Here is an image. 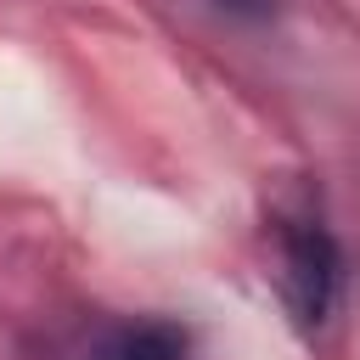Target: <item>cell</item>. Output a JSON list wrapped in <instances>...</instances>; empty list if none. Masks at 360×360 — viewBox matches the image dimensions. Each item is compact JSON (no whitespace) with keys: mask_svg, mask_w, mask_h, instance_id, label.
<instances>
[{"mask_svg":"<svg viewBox=\"0 0 360 360\" xmlns=\"http://www.w3.org/2000/svg\"><path fill=\"white\" fill-rule=\"evenodd\" d=\"M281 287H287L298 326H321L332 315L338 287H343V253L326 225H315V219L281 225Z\"/></svg>","mask_w":360,"mask_h":360,"instance_id":"cell-1","label":"cell"},{"mask_svg":"<svg viewBox=\"0 0 360 360\" xmlns=\"http://www.w3.org/2000/svg\"><path fill=\"white\" fill-rule=\"evenodd\" d=\"M101 360H186V338H180L174 326H163V321L124 326V332L101 349Z\"/></svg>","mask_w":360,"mask_h":360,"instance_id":"cell-2","label":"cell"},{"mask_svg":"<svg viewBox=\"0 0 360 360\" xmlns=\"http://www.w3.org/2000/svg\"><path fill=\"white\" fill-rule=\"evenodd\" d=\"M225 11H236V17H270L281 0H219Z\"/></svg>","mask_w":360,"mask_h":360,"instance_id":"cell-3","label":"cell"}]
</instances>
